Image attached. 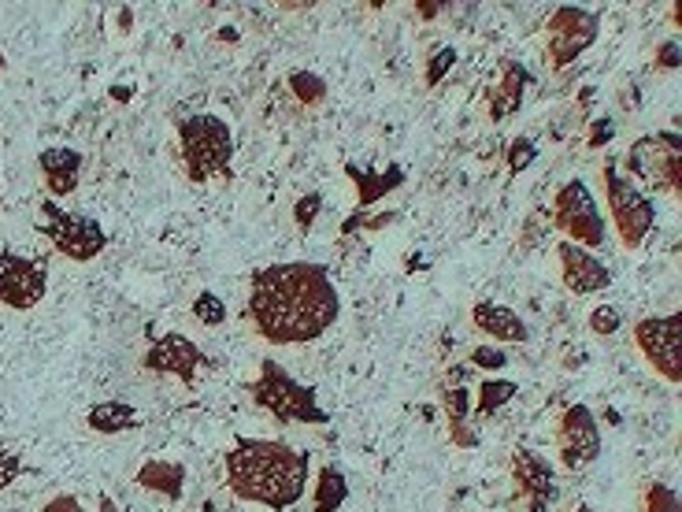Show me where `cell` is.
<instances>
[{
    "label": "cell",
    "instance_id": "6da1fadb",
    "mask_svg": "<svg viewBox=\"0 0 682 512\" xmlns=\"http://www.w3.org/2000/svg\"><path fill=\"white\" fill-rule=\"evenodd\" d=\"M341 316V294L323 264L282 260L260 267L249 283L245 320L267 346H308Z\"/></svg>",
    "mask_w": 682,
    "mask_h": 512
},
{
    "label": "cell",
    "instance_id": "7a4b0ae2",
    "mask_svg": "<svg viewBox=\"0 0 682 512\" xmlns=\"http://www.w3.org/2000/svg\"><path fill=\"white\" fill-rule=\"evenodd\" d=\"M227 490L249 505L290 512L308 494V453L282 438H238L223 457Z\"/></svg>",
    "mask_w": 682,
    "mask_h": 512
},
{
    "label": "cell",
    "instance_id": "3957f363",
    "mask_svg": "<svg viewBox=\"0 0 682 512\" xmlns=\"http://www.w3.org/2000/svg\"><path fill=\"white\" fill-rule=\"evenodd\" d=\"M178 152H182V167L190 183L204 186L215 183V178H230V164H235L230 123L212 112L186 115L178 123Z\"/></svg>",
    "mask_w": 682,
    "mask_h": 512
},
{
    "label": "cell",
    "instance_id": "277c9868",
    "mask_svg": "<svg viewBox=\"0 0 682 512\" xmlns=\"http://www.w3.org/2000/svg\"><path fill=\"white\" fill-rule=\"evenodd\" d=\"M249 398L256 401V409H264L267 416L278 420V424H330V412L319 405L316 390L308 383L293 379L278 361H260L256 379L245 386Z\"/></svg>",
    "mask_w": 682,
    "mask_h": 512
},
{
    "label": "cell",
    "instance_id": "5b68a950",
    "mask_svg": "<svg viewBox=\"0 0 682 512\" xmlns=\"http://www.w3.org/2000/svg\"><path fill=\"white\" fill-rule=\"evenodd\" d=\"M601 186H605L608 215L616 223V235L623 249H642L645 238L653 235V223H657V201L649 193L639 190L634 178H627V171L616 160L601 164Z\"/></svg>",
    "mask_w": 682,
    "mask_h": 512
},
{
    "label": "cell",
    "instance_id": "8992f818",
    "mask_svg": "<svg viewBox=\"0 0 682 512\" xmlns=\"http://www.w3.org/2000/svg\"><path fill=\"white\" fill-rule=\"evenodd\" d=\"M627 178L664 190L671 201H682V138L675 130H653L631 141L627 149Z\"/></svg>",
    "mask_w": 682,
    "mask_h": 512
},
{
    "label": "cell",
    "instance_id": "52a82bcc",
    "mask_svg": "<svg viewBox=\"0 0 682 512\" xmlns=\"http://www.w3.org/2000/svg\"><path fill=\"white\" fill-rule=\"evenodd\" d=\"M553 227L560 230L571 246L582 249H601L608 238L605 215H601L594 190L582 178H568L553 197Z\"/></svg>",
    "mask_w": 682,
    "mask_h": 512
},
{
    "label": "cell",
    "instance_id": "ba28073f",
    "mask_svg": "<svg viewBox=\"0 0 682 512\" xmlns=\"http://www.w3.org/2000/svg\"><path fill=\"white\" fill-rule=\"evenodd\" d=\"M601 34V12L597 8L560 4L553 8L550 23H545V64L553 71L571 67L586 49H594Z\"/></svg>",
    "mask_w": 682,
    "mask_h": 512
},
{
    "label": "cell",
    "instance_id": "9c48e42d",
    "mask_svg": "<svg viewBox=\"0 0 682 512\" xmlns=\"http://www.w3.org/2000/svg\"><path fill=\"white\" fill-rule=\"evenodd\" d=\"M41 212H45V223L38 230L52 241V246H56L60 257L75 260V264H89V260H97L104 253L108 235H104V227L93 220V215L64 212L56 201H45Z\"/></svg>",
    "mask_w": 682,
    "mask_h": 512
},
{
    "label": "cell",
    "instance_id": "30bf717a",
    "mask_svg": "<svg viewBox=\"0 0 682 512\" xmlns=\"http://www.w3.org/2000/svg\"><path fill=\"white\" fill-rule=\"evenodd\" d=\"M634 346L642 361L653 367L668 386L682 383V312L668 316H642L634 323Z\"/></svg>",
    "mask_w": 682,
    "mask_h": 512
},
{
    "label": "cell",
    "instance_id": "8fae6325",
    "mask_svg": "<svg viewBox=\"0 0 682 512\" xmlns=\"http://www.w3.org/2000/svg\"><path fill=\"white\" fill-rule=\"evenodd\" d=\"M556 457L564 472H582L601 457V424L594 409L568 405L556 420Z\"/></svg>",
    "mask_w": 682,
    "mask_h": 512
},
{
    "label": "cell",
    "instance_id": "7c38bea8",
    "mask_svg": "<svg viewBox=\"0 0 682 512\" xmlns=\"http://www.w3.org/2000/svg\"><path fill=\"white\" fill-rule=\"evenodd\" d=\"M512 487H516V505L523 512H550L560 498L556 469L538 449L523 446L512 453Z\"/></svg>",
    "mask_w": 682,
    "mask_h": 512
},
{
    "label": "cell",
    "instance_id": "4fadbf2b",
    "mask_svg": "<svg viewBox=\"0 0 682 512\" xmlns=\"http://www.w3.org/2000/svg\"><path fill=\"white\" fill-rule=\"evenodd\" d=\"M45 294H49V275L38 260L0 249V304L15 312H30L45 301Z\"/></svg>",
    "mask_w": 682,
    "mask_h": 512
},
{
    "label": "cell",
    "instance_id": "5bb4252c",
    "mask_svg": "<svg viewBox=\"0 0 682 512\" xmlns=\"http://www.w3.org/2000/svg\"><path fill=\"white\" fill-rule=\"evenodd\" d=\"M141 367L152 375H175L182 386H193L197 383V372L201 367H209V357H204V349L197 346L190 335H178V330H167V335H160L152 346L146 349V357H141Z\"/></svg>",
    "mask_w": 682,
    "mask_h": 512
},
{
    "label": "cell",
    "instance_id": "9a60e30c",
    "mask_svg": "<svg viewBox=\"0 0 682 512\" xmlns=\"http://www.w3.org/2000/svg\"><path fill=\"white\" fill-rule=\"evenodd\" d=\"M556 257H560V278L571 294L579 298H590V294H605L612 286V272L601 257H594L590 249L571 246V241H560L556 246Z\"/></svg>",
    "mask_w": 682,
    "mask_h": 512
},
{
    "label": "cell",
    "instance_id": "2e32d148",
    "mask_svg": "<svg viewBox=\"0 0 682 512\" xmlns=\"http://www.w3.org/2000/svg\"><path fill=\"white\" fill-rule=\"evenodd\" d=\"M83 152L71 149V146H52L45 149L38 157V171H41V183L45 190L52 193V201L56 197H71L78 190V178H83Z\"/></svg>",
    "mask_w": 682,
    "mask_h": 512
},
{
    "label": "cell",
    "instance_id": "e0dca14e",
    "mask_svg": "<svg viewBox=\"0 0 682 512\" xmlns=\"http://www.w3.org/2000/svg\"><path fill=\"white\" fill-rule=\"evenodd\" d=\"M471 327L482 330V335L493 338V341H512V346L531 341V330H527V323L519 320V312L508 309V304H497V301H475L471 304Z\"/></svg>",
    "mask_w": 682,
    "mask_h": 512
},
{
    "label": "cell",
    "instance_id": "ac0fdd59",
    "mask_svg": "<svg viewBox=\"0 0 682 512\" xmlns=\"http://www.w3.org/2000/svg\"><path fill=\"white\" fill-rule=\"evenodd\" d=\"M531 78H534L531 67L519 64V60H505V64H501L497 86H493V93H490V123H505L519 112Z\"/></svg>",
    "mask_w": 682,
    "mask_h": 512
},
{
    "label": "cell",
    "instance_id": "d6986e66",
    "mask_svg": "<svg viewBox=\"0 0 682 512\" xmlns=\"http://www.w3.org/2000/svg\"><path fill=\"white\" fill-rule=\"evenodd\" d=\"M134 487L160 494L167 501H178L186 494V464L171 461V457H149L138 469V475H134Z\"/></svg>",
    "mask_w": 682,
    "mask_h": 512
},
{
    "label": "cell",
    "instance_id": "ffe728a7",
    "mask_svg": "<svg viewBox=\"0 0 682 512\" xmlns=\"http://www.w3.org/2000/svg\"><path fill=\"white\" fill-rule=\"evenodd\" d=\"M442 405H445V420H449V438H453L456 446L471 449L479 442V430H471V390L464 383L456 386H445L442 390Z\"/></svg>",
    "mask_w": 682,
    "mask_h": 512
},
{
    "label": "cell",
    "instance_id": "44dd1931",
    "mask_svg": "<svg viewBox=\"0 0 682 512\" xmlns=\"http://www.w3.org/2000/svg\"><path fill=\"white\" fill-rule=\"evenodd\" d=\"M86 427L93 435H130V430L141 427V412L130 401H97L86 412Z\"/></svg>",
    "mask_w": 682,
    "mask_h": 512
},
{
    "label": "cell",
    "instance_id": "7402d4cb",
    "mask_svg": "<svg viewBox=\"0 0 682 512\" xmlns=\"http://www.w3.org/2000/svg\"><path fill=\"white\" fill-rule=\"evenodd\" d=\"M345 175L356 183V204L361 209H367V204H375V201H382L386 193H393V190H401V183H405V171L401 167H386V171H367V167H356V164H349L345 167Z\"/></svg>",
    "mask_w": 682,
    "mask_h": 512
},
{
    "label": "cell",
    "instance_id": "603a6c76",
    "mask_svg": "<svg viewBox=\"0 0 682 512\" xmlns=\"http://www.w3.org/2000/svg\"><path fill=\"white\" fill-rule=\"evenodd\" d=\"M349 501V479L338 464H327L319 472L316 483V498H312V512H338Z\"/></svg>",
    "mask_w": 682,
    "mask_h": 512
},
{
    "label": "cell",
    "instance_id": "cb8c5ba5",
    "mask_svg": "<svg viewBox=\"0 0 682 512\" xmlns=\"http://www.w3.org/2000/svg\"><path fill=\"white\" fill-rule=\"evenodd\" d=\"M516 394H519V383H512V379H482L471 412L479 420H490V416H497V412H505Z\"/></svg>",
    "mask_w": 682,
    "mask_h": 512
},
{
    "label": "cell",
    "instance_id": "d4e9b609",
    "mask_svg": "<svg viewBox=\"0 0 682 512\" xmlns=\"http://www.w3.org/2000/svg\"><path fill=\"white\" fill-rule=\"evenodd\" d=\"M193 320L201 323V327H223V323L230 320V309L223 304L219 294H212V290H201L193 298Z\"/></svg>",
    "mask_w": 682,
    "mask_h": 512
},
{
    "label": "cell",
    "instance_id": "484cf974",
    "mask_svg": "<svg viewBox=\"0 0 682 512\" xmlns=\"http://www.w3.org/2000/svg\"><path fill=\"white\" fill-rule=\"evenodd\" d=\"M645 512H682V501L675 487H668V483H645Z\"/></svg>",
    "mask_w": 682,
    "mask_h": 512
},
{
    "label": "cell",
    "instance_id": "4316f807",
    "mask_svg": "<svg viewBox=\"0 0 682 512\" xmlns=\"http://www.w3.org/2000/svg\"><path fill=\"white\" fill-rule=\"evenodd\" d=\"M290 89L298 93V101H304V104H319L323 97H327V83H323L319 75H312V71H293Z\"/></svg>",
    "mask_w": 682,
    "mask_h": 512
},
{
    "label": "cell",
    "instance_id": "83f0119b",
    "mask_svg": "<svg viewBox=\"0 0 682 512\" xmlns=\"http://www.w3.org/2000/svg\"><path fill=\"white\" fill-rule=\"evenodd\" d=\"M590 330H594L597 338H612L619 327H623V312L616 309V304H597L594 312H590Z\"/></svg>",
    "mask_w": 682,
    "mask_h": 512
},
{
    "label": "cell",
    "instance_id": "f1b7e54d",
    "mask_svg": "<svg viewBox=\"0 0 682 512\" xmlns=\"http://www.w3.org/2000/svg\"><path fill=\"white\" fill-rule=\"evenodd\" d=\"M534 157H538V146H534V138H512L508 141V171L512 175H519V171H527L534 164Z\"/></svg>",
    "mask_w": 682,
    "mask_h": 512
},
{
    "label": "cell",
    "instance_id": "f546056e",
    "mask_svg": "<svg viewBox=\"0 0 682 512\" xmlns=\"http://www.w3.org/2000/svg\"><path fill=\"white\" fill-rule=\"evenodd\" d=\"M319 212H323V193L319 190L298 197V204H293V220H298L301 230H312V223L319 220Z\"/></svg>",
    "mask_w": 682,
    "mask_h": 512
},
{
    "label": "cell",
    "instance_id": "4dcf8cb0",
    "mask_svg": "<svg viewBox=\"0 0 682 512\" xmlns=\"http://www.w3.org/2000/svg\"><path fill=\"white\" fill-rule=\"evenodd\" d=\"M468 361L482 372H501V367H508V353L505 346H475Z\"/></svg>",
    "mask_w": 682,
    "mask_h": 512
},
{
    "label": "cell",
    "instance_id": "1f68e13d",
    "mask_svg": "<svg viewBox=\"0 0 682 512\" xmlns=\"http://www.w3.org/2000/svg\"><path fill=\"white\" fill-rule=\"evenodd\" d=\"M453 64H456V49H453V45H445V49H438L434 57L427 60V86L434 89V86L442 83V78L449 75V71H453Z\"/></svg>",
    "mask_w": 682,
    "mask_h": 512
},
{
    "label": "cell",
    "instance_id": "d6a6232c",
    "mask_svg": "<svg viewBox=\"0 0 682 512\" xmlns=\"http://www.w3.org/2000/svg\"><path fill=\"white\" fill-rule=\"evenodd\" d=\"M23 472V461L20 453H12V449H0V490H8L15 479H20Z\"/></svg>",
    "mask_w": 682,
    "mask_h": 512
},
{
    "label": "cell",
    "instance_id": "836d02e7",
    "mask_svg": "<svg viewBox=\"0 0 682 512\" xmlns=\"http://www.w3.org/2000/svg\"><path fill=\"white\" fill-rule=\"evenodd\" d=\"M682 64V49H679V41H664L657 52H653V67L657 71H679Z\"/></svg>",
    "mask_w": 682,
    "mask_h": 512
},
{
    "label": "cell",
    "instance_id": "e575fe53",
    "mask_svg": "<svg viewBox=\"0 0 682 512\" xmlns=\"http://www.w3.org/2000/svg\"><path fill=\"white\" fill-rule=\"evenodd\" d=\"M41 512H86V509H83V501H78L75 494H56V498L45 501Z\"/></svg>",
    "mask_w": 682,
    "mask_h": 512
},
{
    "label": "cell",
    "instance_id": "d590c367",
    "mask_svg": "<svg viewBox=\"0 0 682 512\" xmlns=\"http://www.w3.org/2000/svg\"><path fill=\"white\" fill-rule=\"evenodd\" d=\"M612 120H597L594 123V130H590V138H586V146L590 149H601V146H605V141H612Z\"/></svg>",
    "mask_w": 682,
    "mask_h": 512
},
{
    "label": "cell",
    "instance_id": "8d00e7d4",
    "mask_svg": "<svg viewBox=\"0 0 682 512\" xmlns=\"http://www.w3.org/2000/svg\"><path fill=\"white\" fill-rule=\"evenodd\" d=\"M416 12H419V20L430 23V20H438V15L445 12V4H442V0H416Z\"/></svg>",
    "mask_w": 682,
    "mask_h": 512
},
{
    "label": "cell",
    "instance_id": "74e56055",
    "mask_svg": "<svg viewBox=\"0 0 682 512\" xmlns=\"http://www.w3.org/2000/svg\"><path fill=\"white\" fill-rule=\"evenodd\" d=\"M101 512H119V509H115V501L108 498V494H101Z\"/></svg>",
    "mask_w": 682,
    "mask_h": 512
},
{
    "label": "cell",
    "instance_id": "f35d334b",
    "mask_svg": "<svg viewBox=\"0 0 682 512\" xmlns=\"http://www.w3.org/2000/svg\"><path fill=\"white\" fill-rule=\"evenodd\" d=\"M571 512H597V509H590V505H576V509H571Z\"/></svg>",
    "mask_w": 682,
    "mask_h": 512
},
{
    "label": "cell",
    "instance_id": "ab89813d",
    "mask_svg": "<svg viewBox=\"0 0 682 512\" xmlns=\"http://www.w3.org/2000/svg\"><path fill=\"white\" fill-rule=\"evenodd\" d=\"M0 71H4V57H0Z\"/></svg>",
    "mask_w": 682,
    "mask_h": 512
},
{
    "label": "cell",
    "instance_id": "60d3db41",
    "mask_svg": "<svg viewBox=\"0 0 682 512\" xmlns=\"http://www.w3.org/2000/svg\"><path fill=\"white\" fill-rule=\"evenodd\" d=\"M227 512H238V509H227Z\"/></svg>",
    "mask_w": 682,
    "mask_h": 512
}]
</instances>
